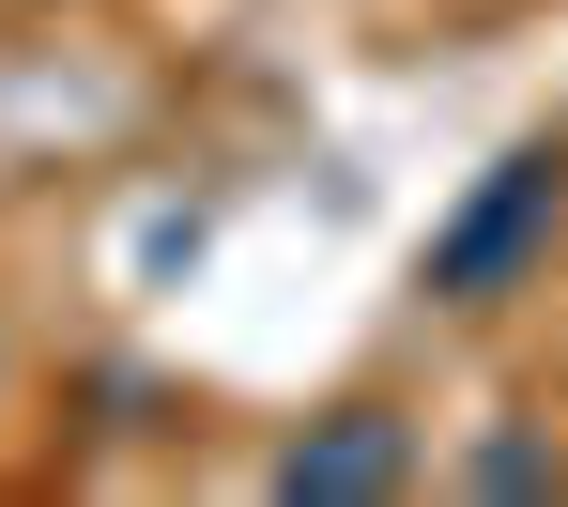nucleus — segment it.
<instances>
[{
    "mask_svg": "<svg viewBox=\"0 0 568 507\" xmlns=\"http://www.w3.org/2000/svg\"><path fill=\"white\" fill-rule=\"evenodd\" d=\"M554 231H568V139H507L491 170L462 185V215L430 231V262H415V293L430 307H507L538 262H554Z\"/></svg>",
    "mask_w": 568,
    "mask_h": 507,
    "instance_id": "1",
    "label": "nucleus"
},
{
    "mask_svg": "<svg viewBox=\"0 0 568 507\" xmlns=\"http://www.w3.org/2000/svg\"><path fill=\"white\" fill-rule=\"evenodd\" d=\"M262 493H277V507H354V493H415V430L354 400V415H323V430H292Z\"/></svg>",
    "mask_w": 568,
    "mask_h": 507,
    "instance_id": "2",
    "label": "nucleus"
},
{
    "mask_svg": "<svg viewBox=\"0 0 568 507\" xmlns=\"http://www.w3.org/2000/svg\"><path fill=\"white\" fill-rule=\"evenodd\" d=\"M462 477H476V493H554V446H538V430H491Z\"/></svg>",
    "mask_w": 568,
    "mask_h": 507,
    "instance_id": "3",
    "label": "nucleus"
}]
</instances>
